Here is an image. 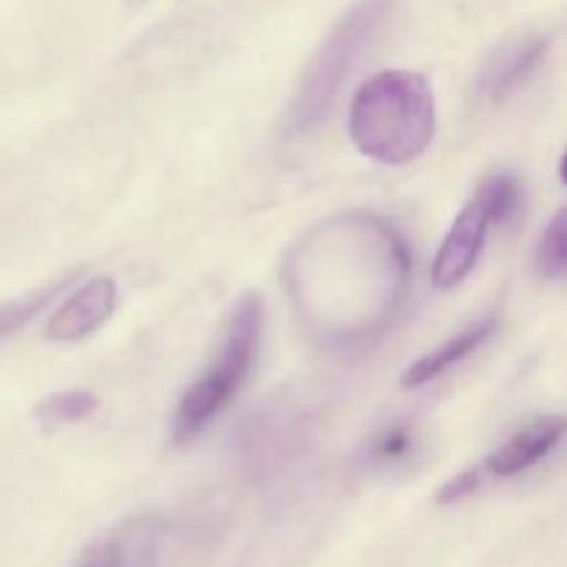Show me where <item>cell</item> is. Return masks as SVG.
<instances>
[{
    "instance_id": "12",
    "label": "cell",
    "mask_w": 567,
    "mask_h": 567,
    "mask_svg": "<svg viewBox=\"0 0 567 567\" xmlns=\"http://www.w3.org/2000/svg\"><path fill=\"white\" fill-rule=\"evenodd\" d=\"M81 275L83 269H72L66 271V275L50 280L44 288H37V291L25 293V297L9 299V302L0 305V341H6V338L20 332L25 324H31L48 305H53V299L59 297V293H64L66 288L75 286V282L81 280Z\"/></svg>"
},
{
    "instance_id": "3",
    "label": "cell",
    "mask_w": 567,
    "mask_h": 567,
    "mask_svg": "<svg viewBox=\"0 0 567 567\" xmlns=\"http://www.w3.org/2000/svg\"><path fill=\"white\" fill-rule=\"evenodd\" d=\"M264 338V299L260 293L247 291L238 297L227 316L225 336L219 352L210 360L208 369L183 391L172 415V443L186 446L197 441L227 408L247 382L255 358L260 352Z\"/></svg>"
},
{
    "instance_id": "6",
    "label": "cell",
    "mask_w": 567,
    "mask_h": 567,
    "mask_svg": "<svg viewBox=\"0 0 567 567\" xmlns=\"http://www.w3.org/2000/svg\"><path fill=\"white\" fill-rule=\"evenodd\" d=\"M161 546L158 515H131L83 546L72 567H161Z\"/></svg>"
},
{
    "instance_id": "4",
    "label": "cell",
    "mask_w": 567,
    "mask_h": 567,
    "mask_svg": "<svg viewBox=\"0 0 567 567\" xmlns=\"http://www.w3.org/2000/svg\"><path fill=\"white\" fill-rule=\"evenodd\" d=\"M382 20V6L369 0L358 6L352 14L341 20V25L330 33L324 44L319 48L316 59L305 70L286 114V133L288 136H308L310 131L321 125L336 105L349 72L354 70V61L371 44L377 25Z\"/></svg>"
},
{
    "instance_id": "11",
    "label": "cell",
    "mask_w": 567,
    "mask_h": 567,
    "mask_svg": "<svg viewBox=\"0 0 567 567\" xmlns=\"http://www.w3.org/2000/svg\"><path fill=\"white\" fill-rule=\"evenodd\" d=\"M419 430L410 421H393L363 443V463L377 471H391L396 465L410 463L419 454Z\"/></svg>"
},
{
    "instance_id": "9",
    "label": "cell",
    "mask_w": 567,
    "mask_h": 567,
    "mask_svg": "<svg viewBox=\"0 0 567 567\" xmlns=\"http://www.w3.org/2000/svg\"><path fill=\"white\" fill-rule=\"evenodd\" d=\"M548 53V39L546 37H526L507 42L504 48H498L496 53L487 59L485 70H482L480 89L482 97L487 103L498 105L504 100L513 97L518 89H524V83L535 75L537 66L543 64Z\"/></svg>"
},
{
    "instance_id": "1",
    "label": "cell",
    "mask_w": 567,
    "mask_h": 567,
    "mask_svg": "<svg viewBox=\"0 0 567 567\" xmlns=\"http://www.w3.org/2000/svg\"><path fill=\"white\" fill-rule=\"evenodd\" d=\"M299 321L327 349L371 347L393 327L410 297L413 255L385 216H330L310 227L282 264Z\"/></svg>"
},
{
    "instance_id": "14",
    "label": "cell",
    "mask_w": 567,
    "mask_h": 567,
    "mask_svg": "<svg viewBox=\"0 0 567 567\" xmlns=\"http://www.w3.org/2000/svg\"><path fill=\"white\" fill-rule=\"evenodd\" d=\"M535 266L543 280H563L567 269V210L559 208L535 249Z\"/></svg>"
},
{
    "instance_id": "10",
    "label": "cell",
    "mask_w": 567,
    "mask_h": 567,
    "mask_svg": "<svg viewBox=\"0 0 567 567\" xmlns=\"http://www.w3.org/2000/svg\"><path fill=\"white\" fill-rule=\"evenodd\" d=\"M496 330H498L496 316H485V319L471 321L468 327H463V330H460L457 336L449 338L446 343L430 349V352L421 354L415 363H410L408 369L402 371V377H399V385H402L404 391H415V388L430 385L432 380H437V377L446 374L449 369L463 363L465 358L480 352V349L496 336Z\"/></svg>"
},
{
    "instance_id": "16",
    "label": "cell",
    "mask_w": 567,
    "mask_h": 567,
    "mask_svg": "<svg viewBox=\"0 0 567 567\" xmlns=\"http://www.w3.org/2000/svg\"><path fill=\"white\" fill-rule=\"evenodd\" d=\"M127 3H144V0H127Z\"/></svg>"
},
{
    "instance_id": "15",
    "label": "cell",
    "mask_w": 567,
    "mask_h": 567,
    "mask_svg": "<svg viewBox=\"0 0 567 567\" xmlns=\"http://www.w3.org/2000/svg\"><path fill=\"white\" fill-rule=\"evenodd\" d=\"M482 485H485V476H482L480 465H476V468H468L463 471V474L454 476V480H449L446 485L441 487V493H437V504L465 502V498L474 496Z\"/></svg>"
},
{
    "instance_id": "13",
    "label": "cell",
    "mask_w": 567,
    "mask_h": 567,
    "mask_svg": "<svg viewBox=\"0 0 567 567\" xmlns=\"http://www.w3.org/2000/svg\"><path fill=\"white\" fill-rule=\"evenodd\" d=\"M97 408L100 402L92 391L70 388V391H59L44 396L42 402L37 404V410H33V419H37V424L42 426L44 432H53L61 430V426L86 421Z\"/></svg>"
},
{
    "instance_id": "8",
    "label": "cell",
    "mask_w": 567,
    "mask_h": 567,
    "mask_svg": "<svg viewBox=\"0 0 567 567\" xmlns=\"http://www.w3.org/2000/svg\"><path fill=\"white\" fill-rule=\"evenodd\" d=\"M565 437L563 415H540L520 426L513 437L502 443L491 457L482 460L480 471L485 480H513L535 468L548 457Z\"/></svg>"
},
{
    "instance_id": "7",
    "label": "cell",
    "mask_w": 567,
    "mask_h": 567,
    "mask_svg": "<svg viewBox=\"0 0 567 567\" xmlns=\"http://www.w3.org/2000/svg\"><path fill=\"white\" fill-rule=\"evenodd\" d=\"M116 308L114 277L100 275L78 286L50 316L44 338L55 343H75L97 332Z\"/></svg>"
},
{
    "instance_id": "5",
    "label": "cell",
    "mask_w": 567,
    "mask_h": 567,
    "mask_svg": "<svg viewBox=\"0 0 567 567\" xmlns=\"http://www.w3.org/2000/svg\"><path fill=\"white\" fill-rule=\"evenodd\" d=\"M493 225H496V216H493L491 203H487V197L480 188L471 197V203L460 210L457 219L452 221V227H449L446 238H443L441 249L435 255L432 282L441 291H452V288H457L474 271V266L480 264L482 249H485L487 230Z\"/></svg>"
},
{
    "instance_id": "2",
    "label": "cell",
    "mask_w": 567,
    "mask_h": 567,
    "mask_svg": "<svg viewBox=\"0 0 567 567\" xmlns=\"http://www.w3.org/2000/svg\"><path fill=\"white\" fill-rule=\"evenodd\" d=\"M435 94L413 70L371 75L349 105V138L365 158L385 166H408L435 138Z\"/></svg>"
}]
</instances>
